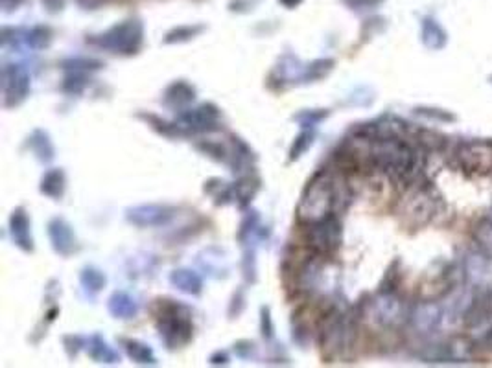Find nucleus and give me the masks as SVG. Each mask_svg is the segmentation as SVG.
<instances>
[{
	"label": "nucleus",
	"mask_w": 492,
	"mask_h": 368,
	"mask_svg": "<svg viewBox=\"0 0 492 368\" xmlns=\"http://www.w3.org/2000/svg\"><path fill=\"white\" fill-rule=\"evenodd\" d=\"M367 161L395 181H413L422 170V156L402 138L369 140Z\"/></svg>",
	"instance_id": "f257e3e1"
},
{
	"label": "nucleus",
	"mask_w": 492,
	"mask_h": 368,
	"mask_svg": "<svg viewBox=\"0 0 492 368\" xmlns=\"http://www.w3.org/2000/svg\"><path fill=\"white\" fill-rule=\"evenodd\" d=\"M338 205H340L338 184L328 173H321L310 182L303 197H301L297 214H299L301 221L310 225V223L321 221L325 217L334 216Z\"/></svg>",
	"instance_id": "f03ea898"
},
{
	"label": "nucleus",
	"mask_w": 492,
	"mask_h": 368,
	"mask_svg": "<svg viewBox=\"0 0 492 368\" xmlns=\"http://www.w3.org/2000/svg\"><path fill=\"white\" fill-rule=\"evenodd\" d=\"M352 341H354V326L350 323V318L343 313H330L321 330L323 353L328 359L341 358L343 353L349 352Z\"/></svg>",
	"instance_id": "7ed1b4c3"
},
{
	"label": "nucleus",
	"mask_w": 492,
	"mask_h": 368,
	"mask_svg": "<svg viewBox=\"0 0 492 368\" xmlns=\"http://www.w3.org/2000/svg\"><path fill=\"white\" fill-rule=\"evenodd\" d=\"M100 45L115 54H124V56L137 54L143 45V24L133 19L124 20L103 34Z\"/></svg>",
	"instance_id": "20e7f679"
},
{
	"label": "nucleus",
	"mask_w": 492,
	"mask_h": 368,
	"mask_svg": "<svg viewBox=\"0 0 492 368\" xmlns=\"http://www.w3.org/2000/svg\"><path fill=\"white\" fill-rule=\"evenodd\" d=\"M306 242L319 256L332 254L341 245V223L338 217L330 216L321 221L310 223L306 228Z\"/></svg>",
	"instance_id": "39448f33"
},
{
	"label": "nucleus",
	"mask_w": 492,
	"mask_h": 368,
	"mask_svg": "<svg viewBox=\"0 0 492 368\" xmlns=\"http://www.w3.org/2000/svg\"><path fill=\"white\" fill-rule=\"evenodd\" d=\"M161 337L170 348H178L181 344H187L192 337V323L188 318V313L183 308H170L159 321Z\"/></svg>",
	"instance_id": "423d86ee"
},
{
	"label": "nucleus",
	"mask_w": 492,
	"mask_h": 368,
	"mask_svg": "<svg viewBox=\"0 0 492 368\" xmlns=\"http://www.w3.org/2000/svg\"><path fill=\"white\" fill-rule=\"evenodd\" d=\"M459 166L468 173L487 175L492 172V146L485 142H467L456 153Z\"/></svg>",
	"instance_id": "0eeeda50"
},
{
	"label": "nucleus",
	"mask_w": 492,
	"mask_h": 368,
	"mask_svg": "<svg viewBox=\"0 0 492 368\" xmlns=\"http://www.w3.org/2000/svg\"><path fill=\"white\" fill-rule=\"evenodd\" d=\"M2 92L8 107L19 105L30 92V74L21 65H6L2 68Z\"/></svg>",
	"instance_id": "6e6552de"
},
{
	"label": "nucleus",
	"mask_w": 492,
	"mask_h": 368,
	"mask_svg": "<svg viewBox=\"0 0 492 368\" xmlns=\"http://www.w3.org/2000/svg\"><path fill=\"white\" fill-rule=\"evenodd\" d=\"M369 315L376 324H380L384 328H391V326L402 323L406 309H404L400 298L391 295V293H384L370 302Z\"/></svg>",
	"instance_id": "1a4fd4ad"
},
{
	"label": "nucleus",
	"mask_w": 492,
	"mask_h": 368,
	"mask_svg": "<svg viewBox=\"0 0 492 368\" xmlns=\"http://www.w3.org/2000/svg\"><path fill=\"white\" fill-rule=\"evenodd\" d=\"M433 212H435V199L426 188L413 190L402 205V214L413 225H424L433 217Z\"/></svg>",
	"instance_id": "9d476101"
},
{
	"label": "nucleus",
	"mask_w": 492,
	"mask_h": 368,
	"mask_svg": "<svg viewBox=\"0 0 492 368\" xmlns=\"http://www.w3.org/2000/svg\"><path fill=\"white\" fill-rule=\"evenodd\" d=\"M173 210L164 205H137L127 210V221L137 227H161L172 217Z\"/></svg>",
	"instance_id": "9b49d317"
},
{
	"label": "nucleus",
	"mask_w": 492,
	"mask_h": 368,
	"mask_svg": "<svg viewBox=\"0 0 492 368\" xmlns=\"http://www.w3.org/2000/svg\"><path fill=\"white\" fill-rule=\"evenodd\" d=\"M48 237H50L54 251L63 254V256H68L76 249V236H74L71 225L65 219L56 217V219H52L48 223Z\"/></svg>",
	"instance_id": "f8f14e48"
},
{
	"label": "nucleus",
	"mask_w": 492,
	"mask_h": 368,
	"mask_svg": "<svg viewBox=\"0 0 492 368\" xmlns=\"http://www.w3.org/2000/svg\"><path fill=\"white\" fill-rule=\"evenodd\" d=\"M442 323V311L441 306H437L433 302H424L421 306H417L413 315H411V324L422 335L435 332Z\"/></svg>",
	"instance_id": "ddd939ff"
},
{
	"label": "nucleus",
	"mask_w": 492,
	"mask_h": 368,
	"mask_svg": "<svg viewBox=\"0 0 492 368\" xmlns=\"http://www.w3.org/2000/svg\"><path fill=\"white\" fill-rule=\"evenodd\" d=\"M181 124L190 129H198V131H207L212 126H216L218 122V111L210 105H201L198 109H190V111L183 112L179 117Z\"/></svg>",
	"instance_id": "4468645a"
},
{
	"label": "nucleus",
	"mask_w": 492,
	"mask_h": 368,
	"mask_svg": "<svg viewBox=\"0 0 492 368\" xmlns=\"http://www.w3.org/2000/svg\"><path fill=\"white\" fill-rule=\"evenodd\" d=\"M10 230L11 237L15 242L17 247H21L22 251H31L34 249V240H31L30 230V219L26 216L22 208H17L15 212L11 214L10 219Z\"/></svg>",
	"instance_id": "2eb2a0df"
},
{
	"label": "nucleus",
	"mask_w": 492,
	"mask_h": 368,
	"mask_svg": "<svg viewBox=\"0 0 492 368\" xmlns=\"http://www.w3.org/2000/svg\"><path fill=\"white\" fill-rule=\"evenodd\" d=\"M107 308H109V313L113 317L117 318H133L137 317L138 313L137 300L126 291L113 293L109 302H107Z\"/></svg>",
	"instance_id": "dca6fc26"
},
{
	"label": "nucleus",
	"mask_w": 492,
	"mask_h": 368,
	"mask_svg": "<svg viewBox=\"0 0 492 368\" xmlns=\"http://www.w3.org/2000/svg\"><path fill=\"white\" fill-rule=\"evenodd\" d=\"M170 282L175 289L187 293V295H199L203 289V282L198 272L190 271V269H175L170 274Z\"/></svg>",
	"instance_id": "f3484780"
},
{
	"label": "nucleus",
	"mask_w": 492,
	"mask_h": 368,
	"mask_svg": "<svg viewBox=\"0 0 492 368\" xmlns=\"http://www.w3.org/2000/svg\"><path fill=\"white\" fill-rule=\"evenodd\" d=\"M89 353H91V358L94 359V361H98V363L113 365L120 361V355H118L102 337H98V335H94V337L91 339V343H89Z\"/></svg>",
	"instance_id": "a211bd4d"
},
{
	"label": "nucleus",
	"mask_w": 492,
	"mask_h": 368,
	"mask_svg": "<svg viewBox=\"0 0 492 368\" xmlns=\"http://www.w3.org/2000/svg\"><path fill=\"white\" fill-rule=\"evenodd\" d=\"M41 192L45 196L52 197V199L63 196V192H65V175H63L62 170H50V172L45 173L41 181Z\"/></svg>",
	"instance_id": "6ab92c4d"
},
{
	"label": "nucleus",
	"mask_w": 492,
	"mask_h": 368,
	"mask_svg": "<svg viewBox=\"0 0 492 368\" xmlns=\"http://www.w3.org/2000/svg\"><path fill=\"white\" fill-rule=\"evenodd\" d=\"M196 98V91L194 87H190L184 81H175L173 85L168 87L166 91V101L172 105H184Z\"/></svg>",
	"instance_id": "aec40b11"
},
{
	"label": "nucleus",
	"mask_w": 492,
	"mask_h": 368,
	"mask_svg": "<svg viewBox=\"0 0 492 368\" xmlns=\"http://www.w3.org/2000/svg\"><path fill=\"white\" fill-rule=\"evenodd\" d=\"M422 39H424V45H426L428 48H433V50L441 48V46H444V43H447L444 31H442L441 26L437 24L433 19L424 20V24H422Z\"/></svg>",
	"instance_id": "412c9836"
},
{
	"label": "nucleus",
	"mask_w": 492,
	"mask_h": 368,
	"mask_svg": "<svg viewBox=\"0 0 492 368\" xmlns=\"http://www.w3.org/2000/svg\"><path fill=\"white\" fill-rule=\"evenodd\" d=\"M126 350L129 353V358L138 365H155V355H153L152 348L146 344L138 343V341H127Z\"/></svg>",
	"instance_id": "4be33fe9"
},
{
	"label": "nucleus",
	"mask_w": 492,
	"mask_h": 368,
	"mask_svg": "<svg viewBox=\"0 0 492 368\" xmlns=\"http://www.w3.org/2000/svg\"><path fill=\"white\" fill-rule=\"evenodd\" d=\"M80 280H82L83 288H85L89 293H92V295L98 291H102V288L106 286V277H103L102 272L94 267L83 269Z\"/></svg>",
	"instance_id": "5701e85b"
},
{
	"label": "nucleus",
	"mask_w": 492,
	"mask_h": 368,
	"mask_svg": "<svg viewBox=\"0 0 492 368\" xmlns=\"http://www.w3.org/2000/svg\"><path fill=\"white\" fill-rule=\"evenodd\" d=\"M31 147H34V152H36V155L39 156L41 161L48 162L54 159V147H52L48 136L43 131L34 133V136H31Z\"/></svg>",
	"instance_id": "b1692460"
},
{
	"label": "nucleus",
	"mask_w": 492,
	"mask_h": 368,
	"mask_svg": "<svg viewBox=\"0 0 492 368\" xmlns=\"http://www.w3.org/2000/svg\"><path fill=\"white\" fill-rule=\"evenodd\" d=\"M26 43H28L31 48L41 50V48L48 46V43H50V31H48V28H34L31 31H28Z\"/></svg>",
	"instance_id": "393cba45"
},
{
	"label": "nucleus",
	"mask_w": 492,
	"mask_h": 368,
	"mask_svg": "<svg viewBox=\"0 0 492 368\" xmlns=\"http://www.w3.org/2000/svg\"><path fill=\"white\" fill-rule=\"evenodd\" d=\"M332 65H334V61H330V59L315 61V63H312V65H310V68L306 71L305 78L306 80H319L321 76H325L326 72L332 68Z\"/></svg>",
	"instance_id": "a878e982"
},
{
	"label": "nucleus",
	"mask_w": 492,
	"mask_h": 368,
	"mask_svg": "<svg viewBox=\"0 0 492 368\" xmlns=\"http://www.w3.org/2000/svg\"><path fill=\"white\" fill-rule=\"evenodd\" d=\"M201 31V28L199 26H196V28H190V26H183V28H178V30H173L172 34H168L166 37V43H178V41H188L190 37H194L196 34H199Z\"/></svg>",
	"instance_id": "bb28decb"
},
{
	"label": "nucleus",
	"mask_w": 492,
	"mask_h": 368,
	"mask_svg": "<svg viewBox=\"0 0 492 368\" xmlns=\"http://www.w3.org/2000/svg\"><path fill=\"white\" fill-rule=\"evenodd\" d=\"M476 237L479 240V243H482L483 247L487 249L489 252H492V219H489V221L479 225Z\"/></svg>",
	"instance_id": "cd10ccee"
},
{
	"label": "nucleus",
	"mask_w": 492,
	"mask_h": 368,
	"mask_svg": "<svg viewBox=\"0 0 492 368\" xmlns=\"http://www.w3.org/2000/svg\"><path fill=\"white\" fill-rule=\"evenodd\" d=\"M308 146H312V133H303V135L295 140V144H294V147H291V161H295V159H299L303 153L306 152V147Z\"/></svg>",
	"instance_id": "c85d7f7f"
},
{
	"label": "nucleus",
	"mask_w": 492,
	"mask_h": 368,
	"mask_svg": "<svg viewBox=\"0 0 492 368\" xmlns=\"http://www.w3.org/2000/svg\"><path fill=\"white\" fill-rule=\"evenodd\" d=\"M380 0H349V4L352 6V8H366V6H372V4H378Z\"/></svg>",
	"instance_id": "c756f323"
},
{
	"label": "nucleus",
	"mask_w": 492,
	"mask_h": 368,
	"mask_svg": "<svg viewBox=\"0 0 492 368\" xmlns=\"http://www.w3.org/2000/svg\"><path fill=\"white\" fill-rule=\"evenodd\" d=\"M22 0H0V4H2V8H4L6 11L10 10H17V6L21 4Z\"/></svg>",
	"instance_id": "7c9ffc66"
},
{
	"label": "nucleus",
	"mask_w": 492,
	"mask_h": 368,
	"mask_svg": "<svg viewBox=\"0 0 492 368\" xmlns=\"http://www.w3.org/2000/svg\"><path fill=\"white\" fill-rule=\"evenodd\" d=\"M280 2H282L286 8H295V6L301 4V0H280Z\"/></svg>",
	"instance_id": "2f4dec72"
}]
</instances>
